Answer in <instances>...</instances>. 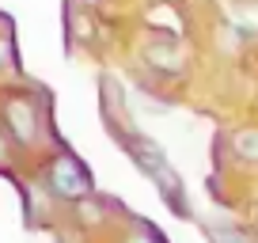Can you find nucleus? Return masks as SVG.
Here are the masks:
<instances>
[{
    "instance_id": "obj_6",
    "label": "nucleus",
    "mask_w": 258,
    "mask_h": 243,
    "mask_svg": "<svg viewBox=\"0 0 258 243\" xmlns=\"http://www.w3.org/2000/svg\"><path fill=\"white\" fill-rule=\"evenodd\" d=\"M12 61H16V53H12V42H8V38H0V73H4V69H12Z\"/></svg>"
},
{
    "instance_id": "obj_1",
    "label": "nucleus",
    "mask_w": 258,
    "mask_h": 243,
    "mask_svg": "<svg viewBox=\"0 0 258 243\" xmlns=\"http://www.w3.org/2000/svg\"><path fill=\"white\" fill-rule=\"evenodd\" d=\"M46 187L53 198H61V202H80V198L91 194V178L88 171H84V163L76 160V156H57L53 163H49L46 171Z\"/></svg>"
},
{
    "instance_id": "obj_8",
    "label": "nucleus",
    "mask_w": 258,
    "mask_h": 243,
    "mask_svg": "<svg viewBox=\"0 0 258 243\" xmlns=\"http://www.w3.org/2000/svg\"><path fill=\"white\" fill-rule=\"evenodd\" d=\"M125 243H156V239H148V235H133V239H125Z\"/></svg>"
},
{
    "instance_id": "obj_7",
    "label": "nucleus",
    "mask_w": 258,
    "mask_h": 243,
    "mask_svg": "<svg viewBox=\"0 0 258 243\" xmlns=\"http://www.w3.org/2000/svg\"><path fill=\"white\" fill-rule=\"evenodd\" d=\"M217 243H247V235L235 232V228H220V232H217Z\"/></svg>"
},
{
    "instance_id": "obj_2",
    "label": "nucleus",
    "mask_w": 258,
    "mask_h": 243,
    "mask_svg": "<svg viewBox=\"0 0 258 243\" xmlns=\"http://www.w3.org/2000/svg\"><path fill=\"white\" fill-rule=\"evenodd\" d=\"M0 118H4L8 133L19 141V145H34V137H38V110H34V99L8 95L4 106H0Z\"/></svg>"
},
{
    "instance_id": "obj_3",
    "label": "nucleus",
    "mask_w": 258,
    "mask_h": 243,
    "mask_svg": "<svg viewBox=\"0 0 258 243\" xmlns=\"http://www.w3.org/2000/svg\"><path fill=\"white\" fill-rule=\"evenodd\" d=\"M129 160L137 163V167L145 171V175L152 178V183H160L163 175H171L163 148L156 145V141H148V137H129Z\"/></svg>"
},
{
    "instance_id": "obj_5",
    "label": "nucleus",
    "mask_w": 258,
    "mask_h": 243,
    "mask_svg": "<svg viewBox=\"0 0 258 243\" xmlns=\"http://www.w3.org/2000/svg\"><path fill=\"white\" fill-rule=\"evenodd\" d=\"M232 148H235V156L239 160H250L254 163L258 160V130H239L232 137Z\"/></svg>"
},
{
    "instance_id": "obj_4",
    "label": "nucleus",
    "mask_w": 258,
    "mask_h": 243,
    "mask_svg": "<svg viewBox=\"0 0 258 243\" xmlns=\"http://www.w3.org/2000/svg\"><path fill=\"white\" fill-rule=\"evenodd\" d=\"M148 65L160 69V73H167V76H178V73H182V65H178V49H175V46H163V42L148 46Z\"/></svg>"
}]
</instances>
